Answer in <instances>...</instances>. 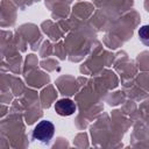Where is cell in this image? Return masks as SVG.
I'll use <instances>...</instances> for the list:
<instances>
[{
  "label": "cell",
  "instance_id": "obj_2",
  "mask_svg": "<svg viewBox=\"0 0 149 149\" xmlns=\"http://www.w3.org/2000/svg\"><path fill=\"white\" fill-rule=\"evenodd\" d=\"M55 111L62 116H69L76 112V104L71 99H59L55 104Z\"/></svg>",
  "mask_w": 149,
  "mask_h": 149
},
{
  "label": "cell",
  "instance_id": "obj_3",
  "mask_svg": "<svg viewBox=\"0 0 149 149\" xmlns=\"http://www.w3.org/2000/svg\"><path fill=\"white\" fill-rule=\"evenodd\" d=\"M139 37L141 40V42L149 47V24H146V26H142L139 30Z\"/></svg>",
  "mask_w": 149,
  "mask_h": 149
},
{
  "label": "cell",
  "instance_id": "obj_1",
  "mask_svg": "<svg viewBox=\"0 0 149 149\" xmlns=\"http://www.w3.org/2000/svg\"><path fill=\"white\" fill-rule=\"evenodd\" d=\"M54 134H55V126L52 122L48 120L40 121L33 130V137L42 143H48L52 139Z\"/></svg>",
  "mask_w": 149,
  "mask_h": 149
}]
</instances>
